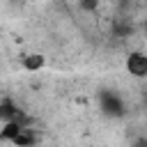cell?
<instances>
[{
    "label": "cell",
    "instance_id": "obj_2",
    "mask_svg": "<svg viewBox=\"0 0 147 147\" xmlns=\"http://www.w3.org/2000/svg\"><path fill=\"white\" fill-rule=\"evenodd\" d=\"M23 69H28V71H39V69H44V64H46V57L41 55V53H28V55H23Z\"/></svg>",
    "mask_w": 147,
    "mask_h": 147
},
{
    "label": "cell",
    "instance_id": "obj_4",
    "mask_svg": "<svg viewBox=\"0 0 147 147\" xmlns=\"http://www.w3.org/2000/svg\"><path fill=\"white\" fill-rule=\"evenodd\" d=\"M21 117V113H18V108L11 103V101H2L0 103V119L2 122H11V119H18ZM21 122V119H18Z\"/></svg>",
    "mask_w": 147,
    "mask_h": 147
},
{
    "label": "cell",
    "instance_id": "obj_5",
    "mask_svg": "<svg viewBox=\"0 0 147 147\" xmlns=\"http://www.w3.org/2000/svg\"><path fill=\"white\" fill-rule=\"evenodd\" d=\"M11 145H16V147H32V145H34V133H32L30 129H23V131L11 140Z\"/></svg>",
    "mask_w": 147,
    "mask_h": 147
},
{
    "label": "cell",
    "instance_id": "obj_6",
    "mask_svg": "<svg viewBox=\"0 0 147 147\" xmlns=\"http://www.w3.org/2000/svg\"><path fill=\"white\" fill-rule=\"evenodd\" d=\"M96 2H99V0H83V7H85V9H94Z\"/></svg>",
    "mask_w": 147,
    "mask_h": 147
},
{
    "label": "cell",
    "instance_id": "obj_3",
    "mask_svg": "<svg viewBox=\"0 0 147 147\" xmlns=\"http://www.w3.org/2000/svg\"><path fill=\"white\" fill-rule=\"evenodd\" d=\"M23 129H25V126H23V122H18V119L5 122V126L0 129V138H2V140H9V142H11V140H14V138H16V136H18L21 131H23Z\"/></svg>",
    "mask_w": 147,
    "mask_h": 147
},
{
    "label": "cell",
    "instance_id": "obj_1",
    "mask_svg": "<svg viewBox=\"0 0 147 147\" xmlns=\"http://www.w3.org/2000/svg\"><path fill=\"white\" fill-rule=\"evenodd\" d=\"M124 67H126V71H129L133 78H147V55H145V53H140V51L129 53Z\"/></svg>",
    "mask_w": 147,
    "mask_h": 147
}]
</instances>
